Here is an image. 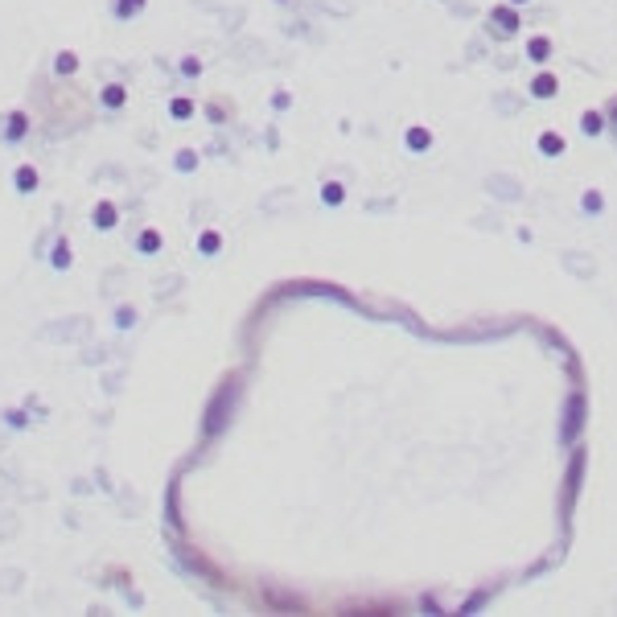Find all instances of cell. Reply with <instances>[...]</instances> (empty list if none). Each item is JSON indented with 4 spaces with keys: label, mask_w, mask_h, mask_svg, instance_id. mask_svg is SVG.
Instances as JSON below:
<instances>
[{
    "label": "cell",
    "mask_w": 617,
    "mask_h": 617,
    "mask_svg": "<svg viewBox=\"0 0 617 617\" xmlns=\"http://www.w3.org/2000/svg\"><path fill=\"white\" fill-rule=\"evenodd\" d=\"M531 91L539 95V99H548V95H556V79H551V74H539V79L531 83Z\"/></svg>",
    "instance_id": "1"
},
{
    "label": "cell",
    "mask_w": 617,
    "mask_h": 617,
    "mask_svg": "<svg viewBox=\"0 0 617 617\" xmlns=\"http://www.w3.org/2000/svg\"><path fill=\"white\" fill-rule=\"evenodd\" d=\"M103 103H107V107H119V103H124V91H119V87H107V91H103Z\"/></svg>",
    "instance_id": "2"
},
{
    "label": "cell",
    "mask_w": 617,
    "mask_h": 617,
    "mask_svg": "<svg viewBox=\"0 0 617 617\" xmlns=\"http://www.w3.org/2000/svg\"><path fill=\"white\" fill-rule=\"evenodd\" d=\"M531 58H535V62H543V58H548V41H543V37H535V41H531Z\"/></svg>",
    "instance_id": "3"
},
{
    "label": "cell",
    "mask_w": 617,
    "mask_h": 617,
    "mask_svg": "<svg viewBox=\"0 0 617 617\" xmlns=\"http://www.w3.org/2000/svg\"><path fill=\"white\" fill-rule=\"evenodd\" d=\"M144 9V0H119V17H128V13H140Z\"/></svg>",
    "instance_id": "4"
},
{
    "label": "cell",
    "mask_w": 617,
    "mask_h": 617,
    "mask_svg": "<svg viewBox=\"0 0 617 617\" xmlns=\"http://www.w3.org/2000/svg\"><path fill=\"white\" fill-rule=\"evenodd\" d=\"M539 144H543V152H556V149H564V140H560V136H543V140H539Z\"/></svg>",
    "instance_id": "5"
},
{
    "label": "cell",
    "mask_w": 617,
    "mask_h": 617,
    "mask_svg": "<svg viewBox=\"0 0 617 617\" xmlns=\"http://www.w3.org/2000/svg\"><path fill=\"white\" fill-rule=\"evenodd\" d=\"M597 128H601V116H593V112H588V116H584V132H597Z\"/></svg>",
    "instance_id": "6"
},
{
    "label": "cell",
    "mask_w": 617,
    "mask_h": 617,
    "mask_svg": "<svg viewBox=\"0 0 617 617\" xmlns=\"http://www.w3.org/2000/svg\"><path fill=\"white\" fill-rule=\"evenodd\" d=\"M74 66H79V62H74L70 54H62V58H58V70H74Z\"/></svg>",
    "instance_id": "7"
}]
</instances>
